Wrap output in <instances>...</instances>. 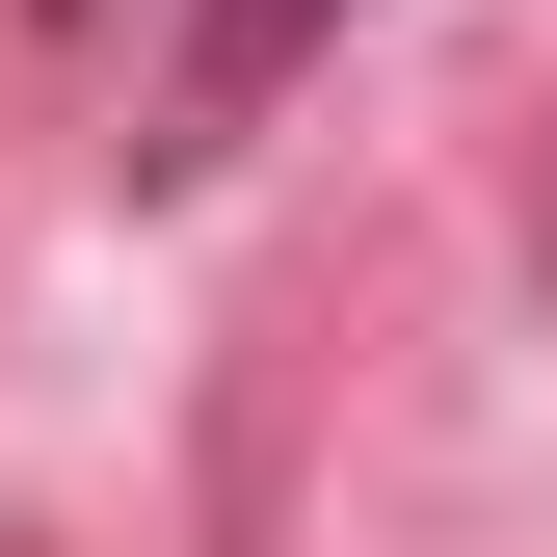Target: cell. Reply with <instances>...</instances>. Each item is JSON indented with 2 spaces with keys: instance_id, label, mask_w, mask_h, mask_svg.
Instances as JSON below:
<instances>
[{
  "instance_id": "cell-1",
  "label": "cell",
  "mask_w": 557,
  "mask_h": 557,
  "mask_svg": "<svg viewBox=\"0 0 557 557\" xmlns=\"http://www.w3.org/2000/svg\"><path fill=\"white\" fill-rule=\"evenodd\" d=\"M319 27H345V0H186V81H160V133H133V160H213V133H239L265 81H293Z\"/></svg>"
}]
</instances>
